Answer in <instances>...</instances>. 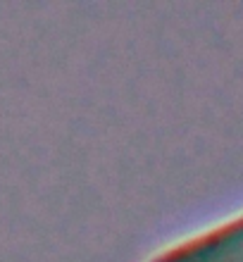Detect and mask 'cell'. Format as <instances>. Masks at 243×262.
<instances>
[{
	"mask_svg": "<svg viewBox=\"0 0 243 262\" xmlns=\"http://www.w3.org/2000/svg\"><path fill=\"white\" fill-rule=\"evenodd\" d=\"M148 262H243V212L174 243Z\"/></svg>",
	"mask_w": 243,
	"mask_h": 262,
	"instance_id": "6da1fadb",
	"label": "cell"
}]
</instances>
